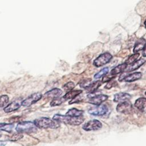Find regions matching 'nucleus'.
I'll return each mask as SVG.
<instances>
[{
  "label": "nucleus",
  "instance_id": "3",
  "mask_svg": "<svg viewBox=\"0 0 146 146\" xmlns=\"http://www.w3.org/2000/svg\"><path fill=\"white\" fill-rule=\"evenodd\" d=\"M15 130L17 132L21 133H31L36 132L37 127L35 125L34 123L31 121H22L17 125Z\"/></svg>",
  "mask_w": 146,
  "mask_h": 146
},
{
  "label": "nucleus",
  "instance_id": "11",
  "mask_svg": "<svg viewBox=\"0 0 146 146\" xmlns=\"http://www.w3.org/2000/svg\"><path fill=\"white\" fill-rule=\"evenodd\" d=\"M131 98V95L125 92H119L114 95L113 101L115 102L122 103L128 101Z\"/></svg>",
  "mask_w": 146,
  "mask_h": 146
},
{
  "label": "nucleus",
  "instance_id": "18",
  "mask_svg": "<svg viewBox=\"0 0 146 146\" xmlns=\"http://www.w3.org/2000/svg\"><path fill=\"white\" fill-rule=\"evenodd\" d=\"M82 92V90H71L69 92H67V93L63 96V98L66 100L68 99H73L74 98L80 95Z\"/></svg>",
  "mask_w": 146,
  "mask_h": 146
},
{
  "label": "nucleus",
  "instance_id": "23",
  "mask_svg": "<svg viewBox=\"0 0 146 146\" xmlns=\"http://www.w3.org/2000/svg\"><path fill=\"white\" fill-rule=\"evenodd\" d=\"M139 56V53H135L134 54L131 55L128 58V59L125 60V63L127 64V65L130 64L132 63L133 62H135L136 60H137V59Z\"/></svg>",
  "mask_w": 146,
  "mask_h": 146
},
{
  "label": "nucleus",
  "instance_id": "22",
  "mask_svg": "<svg viewBox=\"0 0 146 146\" xmlns=\"http://www.w3.org/2000/svg\"><path fill=\"white\" fill-rule=\"evenodd\" d=\"M66 100L63 98H56L54 99L50 103V106H59L61 104H62L63 102H64Z\"/></svg>",
  "mask_w": 146,
  "mask_h": 146
},
{
  "label": "nucleus",
  "instance_id": "7",
  "mask_svg": "<svg viewBox=\"0 0 146 146\" xmlns=\"http://www.w3.org/2000/svg\"><path fill=\"white\" fill-rule=\"evenodd\" d=\"M42 96V95L39 92L33 94L28 98H27L25 100L22 101V105L24 107H29L39 100L41 99Z\"/></svg>",
  "mask_w": 146,
  "mask_h": 146
},
{
  "label": "nucleus",
  "instance_id": "25",
  "mask_svg": "<svg viewBox=\"0 0 146 146\" xmlns=\"http://www.w3.org/2000/svg\"><path fill=\"white\" fill-rule=\"evenodd\" d=\"M23 137V135L21 133H13L11 136L8 137V140L12 141H17L21 139H22Z\"/></svg>",
  "mask_w": 146,
  "mask_h": 146
},
{
  "label": "nucleus",
  "instance_id": "5",
  "mask_svg": "<svg viewBox=\"0 0 146 146\" xmlns=\"http://www.w3.org/2000/svg\"><path fill=\"white\" fill-rule=\"evenodd\" d=\"M102 127V123L96 119L91 120L86 123L83 125V129L86 131H96L100 129Z\"/></svg>",
  "mask_w": 146,
  "mask_h": 146
},
{
  "label": "nucleus",
  "instance_id": "20",
  "mask_svg": "<svg viewBox=\"0 0 146 146\" xmlns=\"http://www.w3.org/2000/svg\"><path fill=\"white\" fill-rule=\"evenodd\" d=\"M101 86V82L100 81H95L90 84V85L86 88L88 92L93 93L95 92L96 90Z\"/></svg>",
  "mask_w": 146,
  "mask_h": 146
},
{
  "label": "nucleus",
  "instance_id": "6",
  "mask_svg": "<svg viewBox=\"0 0 146 146\" xmlns=\"http://www.w3.org/2000/svg\"><path fill=\"white\" fill-rule=\"evenodd\" d=\"M108 111V107L105 104L96 106L91 108L88 110V112L94 116H102L105 115Z\"/></svg>",
  "mask_w": 146,
  "mask_h": 146
},
{
  "label": "nucleus",
  "instance_id": "8",
  "mask_svg": "<svg viewBox=\"0 0 146 146\" xmlns=\"http://www.w3.org/2000/svg\"><path fill=\"white\" fill-rule=\"evenodd\" d=\"M132 109V106L128 101L119 103L116 107L117 111L123 114H128L131 113Z\"/></svg>",
  "mask_w": 146,
  "mask_h": 146
},
{
  "label": "nucleus",
  "instance_id": "29",
  "mask_svg": "<svg viewBox=\"0 0 146 146\" xmlns=\"http://www.w3.org/2000/svg\"><path fill=\"white\" fill-rule=\"evenodd\" d=\"M116 75H112L111 74V73H110L109 74H106L105 75L103 79H102V82H110L111 81V80H112V79H113L115 77Z\"/></svg>",
  "mask_w": 146,
  "mask_h": 146
},
{
  "label": "nucleus",
  "instance_id": "34",
  "mask_svg": "<svg viewBox=\"0 0 146 146\" xmlns=\"http://www.w3.org/2000/svg\"><path fill=\"white\" fill-rule=\"evenodd\" d=\"M1 137V134L0 133V137Z\"/></svg>",
  "mask_w": 146,
  "mask_h": 146
},
{
  "label": "nucleus",
  "instance_id": "12",
  "mask_svg": "<svg viewBox=\"0 0 146 146\" xmlns=\"http://www.w3.org/2000/svg\"><path fill=\"white\" fill-rule=\"evenodd\" d=\"M145 60H144V59L141 58L139 60H137L135 62H133L132 63L129 64V66H127V67L126 68L125 71L131 72V71L136 70L138 69L140 66L143 65L145 63Z\"/></svg>",
  "mask_w": 146,
  "mask_h": 146
},
{
  "label": "nucleus",
  "instance_id": "15",
  "mask_svg": "<svg viewBox=\"0 0 146 146\" xmlns=\"http://www.w3.org/2000/svg\"><path fill=\"white\" fill-rule=\"evenodd\" d=\"M146 45V40L144 38H140L135 43L134 48H133V52L137 53L139 51L144 49L145 46Z\"/></svg>",
  "mask_w": 146,
  "mask_h": 146
},
{
  "label": "nucleus",
  "instance_id": "32",
  "mask_svg": "<svg viewBox=\"0 0 146 146\" xmlns=\"http://www.w3.org/2000/svg\"><path fill=\"white\" fill-rule=\"evenodd\" d=\"M144 25H145V27H146V20H145V21L144 22Z\"/></svg>",
  "mask_w": 146,
  "mask_h": 146
},
{
  "label": "nucleus",
  "instance_id": "14",
  "mask_svg": "<svg viewBox=\"0 0 146 146\" xmlns=\"http://www.w3.org/2000/svg\"><path fill=\"white\" fill-rule=\"evenodd\" d=\"M135 107L140 111L146 113V98H140L135 103Z\"/></svg>",
  "mask_w": 146,
  "mask_h": 146
},
{
  "label": "nucleus",
  "instance_id": "19",
  "mask_svg": "<svg viewBox=\"0 0 146 146\" xmlns=\"http://www.w3.org/2000/svg\"><path fill=\"white\" fill-rule=\"evenodd\" d=\"M84 111L82 110H78L75 108H72L70 109L66 113V115L72 116V117H79L82 116Z\"/></svg>",
  "mask_w": 146,
  "mask_h": 146
},
{
  "label": "nucleus",
  "instance_id": "26",
  "mask_svg": "<svg viewBox=\"0 0 146 146\" xmlns=\"http://www.w3.org/2000/svg\"><path fill=\"white\" fill-rule=\"evenodd\" d=\"M9 97L6 95L0 96V107H4L9 102Z\"/></svg>",
  "mask_w": 146,
  "mask_h": 146
},
{
  "label": "nucleus",
  "instance_id": "10",
  "mask_svg": "<svg viewBox=\"0 0 146 146\" xmlns=\"http://www.w3.org/2000/svg\"><path fill=\"white\" fill-rule=\"evenodd\" d=\"M108 99V96L103 94L94 95L90 98L88 103L96 106L100 105L103 102H105Z\"/></svg>",
  "mask_w": 146,
  "mask_h": 146
},
{
  "label": "nucleus",
  "instance_id": "2",
  "mask_svg": "<svg viewBox=\"0 0 146 146\" xmlns=\"http://www.w3.org/2000/svg\"><path fill=\"white\" fill-rule=\"evenodd\" d=\"M34 123L39 128H56L60 126L58 121L46 117L36 119L34 121Z\"/></svg>",
  "mask_w": 146,
  "mask_h": 146
},
{
  "label": "nucleus",
  "instance_id": "33",
  "mask_svg": "<svg viewBox=\"0 0 146 146\" xmlns=\"http://www.w3.org/2000/svg\"><path fill=\"white\" fill-rule=\"evenodd\" d=\"M145 96H146V91H145Z\"/></svg>",
  "mask_w": 146,
  "mask_h": 146
},
{
  "label": "nucleus",
  "instance_id": "17",
  "mask_svg": "<svg viewBox=\"0 0 146 146\" xmlns=\"http://www.w3.org/2000/svg\"><path fill=\"white\" fill-rule=\"evenodd\" d=\"M127 67V64L124 63L123 64H120L117 66H116L115 67H114L110 72V73L112 75H116L118 74L121 73L123 71H124L126 69V68Z\"/></svg>",
  "mask_w": 146,
  "mask_h": 146
},
{
  "label": "nucleus",
  "instance_id": "24",
  "mask_svg": "<svg viewBox=\"0 0 146 146\" xmlns=\"http://www.w3.org/2000/svg\"><path fill=\"white\" fill-rule=\"evenodd\" d=\"M108 72V67H105L103 69H102L99 72L96 74L94 75V78L96 79H99L102 76H104L105 75H106Z\"/></svg>",
  "mask_w": 146,
  "mask_h": 146
},
{
  "label": "nucleus",
  "instance_id": "28",
  "mask_svg": "<svg viewBox=\"0 0 146 146\" xmlns=\"http://www.w3.org/2000/svg\"><path fill=\"white\" fill-rule=\"evenodd\" d=\"M75 87V84L73 82H69L68 83H67L66 84H64V86H63V89L67 92H69L70 91H71Z\"/></svg>",
  "mask_w": 146,
  "mask_h": 146
},
{
  "label": "nucleus",
  "instance_id": "21",
  "mask_svg": "<svg viewBox=\"0 0 146 146\" xmlns=\"http://www.w3.org/2000/svg\"><path fill=\"white\" fill-rule=\"evenodd\" d=\"M14 128V124L11 123H0V131H3L11 133Z\"/></svg>",
  "mask_w": 146,
  "mask_h": 146
},
{
  "label": "nucleus",
  "instance_id": "9",
  "mask_svg": "<svg viewBox=\"0 0 146 146\" xmlns=\"http://www.w3.org/2000/svg\"><path fill=\"white\" fill-rule=\"evenodd\" d=\"M22 101H21V99H17V100L12 102L11 103H10L7 106H6L4 108L3 110L6 113L11 112L17 110L18 109H19L20 108L21 106L22 105Z\"/></svg>",
  "mask_w": 146,
  "mask_h": 146
},
{
  "label": "nucleus",
  "instance_id": "30",
  "mask_svg": "<svg viewBox=\"0 0 146 146\" xmlns=\"http://www.w3.org/2000/svg\"><path fill=\"white\" fill-rule=\"evenodd\" d=\"M143 55L144 56H146V45L145 46L144 50H143Z\"/></svg>",
  "mask_w": 146,
  "mask_h": 146
},
{
  "label": "nucleus",
  "instance_id": "1",
  "mask_svg": "<svg viewBox=\"0 0 146 146\" xmlns=\"http://www.w3.org/2000/svg\"><path fill=\"white\" fill-rule=\"evenodd\" d=\"M52 119L58 121V123H63L67 124L74 125H78L82 124L84 119L82 116L79 117H72L68 115H62L60 114H55Z\"/></svg>",
  "mask_w": 146,
  "mask_h": 146
},
{
  "label": "nucleus",
  "instance_id": "27",
  "mask_svg": "<svg viewBox=\"0 0 146 146\" xmlns=\"http://www.w3.org/2000/svg\"><path fill=\"white\" fill-rule=\"evenodd\" d=\"M91 79H84L82 80L80 83V86L82 88H84L86 89L91 83Z\"/></svg>",
  "mask_w": 146,
  "mask_h": 146
},
{
  "label": "nucleus",
  "instance_id": "4",
  "mask_svg": "<svg viewBox=\"0 0 146 146\" xmlns=\"http://www.w3.org/2000/svg\"><path fill=\"white\" fill-rule=\"evenodd\" d=\"M112 58V56L110 53L104 52L99 55L97 58H96V59L94 60L93 64L97 67L103 66L109 63Z\"/></svg>",
  "mask_w": 146,
  "mask_h": 146
},
{
  "label": "nucleus",
  "instance_id": "16",
  "mask_svg": "<svg viewBox=\"0 0 146 146\" xmlns=\"http://www.w3.org/2000/svg\"><path fill=\"white\" fill-rule=\"evenodd\" d=\"M141 76H142V74L141 72H134L131 74L128 75L124 78V80L125 82H133V81H135L136 80L140 79L141 78Z\"/></svg>",
  "mask_w": 146,
  "mask_h": 146
},
{
  "label": "nucleus",
  "instance_id": "31",
  "mask_svg": "<svg viewBox=\"0 0 146 146\" xmlns=\"http://www.w3.org/2000/svg\"><path fill=\"white\" fill-rule=\"evenodd\" d=\"M5 143L2 142V141H0V146H5Z\"/></svg>",
  "mask_w": 146,
  "mask_h": 146
},
{
  "label": "nucleus",
  "instance_id": "13",
  "mask_svg": "<svg viewBox=\"0 0 146 146\" xmlns=\"http://www.w3.org/2000/svg\"><path fill=\"white\" fill-rule=\"evenodd\" d=\"M62 94V91L57 88H53L45 93L44 96L47 98H52L53 99L56 98H59Z\"/></svg>",
  "mask_w": 146,
  "mask_h": 146
}]
</instances>
